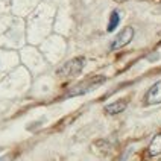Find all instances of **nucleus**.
Returning <instances> with one entry per match:
<instances>
[{
    "label": "nucleus",
    "instance_id": "1",
    "mask_svg": "<svg viewBox=\"0 0 161 161\" xmlns=\"http://www.w3.org/2000/svg\"><path fill=\"white\" fill-rule=\"evenodd\" d=\"M105 76H102V75H99V76H91V78H87L85 80H82L79 84H76L75 87L67 91V96L69 97H72V96H82V94H85V93H90V91H93L94 88H97L100 87L103 82H105Z\"/></svg>",
    "mask_w": 161,
    "mask_h": 161
},
{
    "label": "nucleus",
    "instance_id": "2",
    "mask_svg": "<svg viewBox=\"0 0 161 161\" xmlns=\"http://www.w3.org/2000/svg\"><path fill=\"white\" fill-rule=\"evenodd\" d=\"M84 65H85V59L84 58H75V59H70L65 64H63L58 69L56 75L61 76V78H75V76H78L82 72Z\"/></svg>",
    "mask_w": 161,
    "mask_h": 161
},
{
    "label": "nucleus",
    "instance_id": "3",
    "mask_svg": "<svg viewBox=\"0 0 161 161\" xmlns=\"http://www.w3.org/2000/svg\"><path fill=\"white\" fill-rule=\"evenodd\" d=\"M134 34H135L134 27H131V26L123 27V29H122V31L116 35V38L113 40V43L109 44V50H111V52H114V50H119V49H122V47L128 46L131 41H132Z\"/></svg>",
    "mask_w": 161,
    "mask_h": 161
},
{
    "label": "nucleus",
    "instance_id": "4",
    "mask_svg": "<svg viewBox=\"0 0 161 161\" xmlns=\"http://www.w3.org/2000/svg\"><path fill=\"white\" fill-rule=\"evenodd\" d=\"M144 103L146 105H158L161 103V80L155 82L151 88L147 90L144 96Z\"/></svg>",
    "mask_w": 161,
    "mask_h": 161
},
{
    "label": "nucleus",
    "instance_id": "5",
    "mask_svg": "<svg viewBox=\"0 0 161 161\" xmlns=\"http://www.w3.org/2000/svg\"><path fill=\"white\" fill-rule=\"evenodd\" d=\"M128 107V99H120V100H116L113 103H109L105 107V113L109 114V116H116V114H120L123 113Z\"/></svg>",
    "mask_w": 161,
    "mask_h": 161
},
{
    "label": "nucleus",
    "instance_id": "6",
    "mask_svg": "<svg viewBox=\"0 0 161 161\" xmlns=\"http://www.w3.org/2000/svg\"><path fill=\"white\" fill-rule=\"evenodd\" d=\"M147 153L151 157H158L161 153V134H157L152 138V142L147 147Z\"/></svg>",
    "mask_w": 161,
    "mask_h": 161
},
{
    "label": "nucleus",
    "instance_id": "7",
    "mask_svg": "<svg viewBox=\"0 0 161 161\" xmlns=\"http://www.w3.org/2000/svg\"><path fill=\"white\" fill-rule=\"evenodd\" d=\"M119 23H120V14H119L117 11H113L111 15H109V21H108L107 31L108 32H114L116 27L119 26Z\"/></svg>",
    "mask_w": 161,
    "mask_h": 161
},
{
    "label": "nucleus",
    "instance_id": "8",
    "mask_svg": "<svg viewBox=\"0 0 161 161\" xmlns=\"http://www.w3.org/2000/svg\"><path fill=\"white\" fill-rule=\"evenodd\" d=\"M0 161H12L11 155H5V157H0Z\"/></svg>",
    "mask_w": 161,
    "mask_h": 161
}]
</instances>
